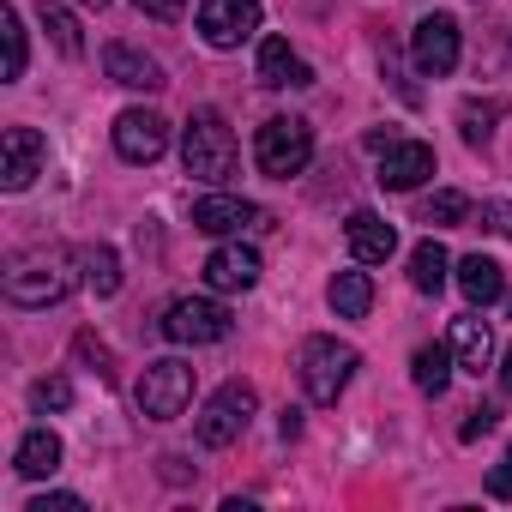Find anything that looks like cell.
<instances>
[{
  "mask_svg": "<svg viewBox=\"0 0 512 512\" xmlns=\"http://www.w3.org/2000/svg\"><path fill=\"white\" fill-rule=\"evenodd\" d=\"M73 266H79L73 247H31V253H19V260L7 266L0 290H7L13 308H55V302H67L73 284H79Z\"/></svg>",
  "mask_w": 512,
  "mask_h": 512,
  "instance_id": "cell-1",
  "label": "cell"
},
{
  "mask_svg": "<svg viewBox=\"0 0 512 512\" xmlns=\"http://www.w3.org/2000/svg\"><path fill=\"white\" fill-rule=\"evenodd\" d=\"M181 163H187L193 181H211V187H223L235 175L241 145H235V133H229V121L217 109H193L187 115V127H181Z\"/></svg>",
  "mask_w": 512,
  "mask_h": 512,
  "instance_id": "cell-2",
  "label": "cell"
},
{
  "mask_svg": "<svg viewBox=\"0 0 512 512\" xmlns=\"http://www.w3.org/2000/svg\"><path fill=\"white\" fill-rule=\"evenodd\" d=\"M302 392L314 398V404H338V392L350 386V374L362 368V356H356V344H338V338H308L302 344Z\"/></svg>",
  "mask_w": 512,
  "mask_h": 512,
  "instance_id": "cell-3",
  "label": "cell"
},
{
  "mask_svg": "<svg viewBox=\"0 0 512 512\" xmlns=\"http://www.w3.org/2000/svg\"><path fill=\"white\" fill-rule=\"evenodd\" d=\"M253 157H260V169L272 181H290L314 163V127L308 121H290V115H272L260 127V139H253Z\"/></svg>",
  "mask_w": 512,
  "mask_h": 512,
  "instance_id": "cell-4",
  "label": "cell"
},
{
  "mask_svg": "<svg viewBox=\"0 0 512 512\" xmlns=\"http://www.w3.org/2000/svg\"><path fill=\"white\" fill-rule=\"evenodd\" d=\"M253 410H260V392H253L247 380H229L205 398L199 410V446H235L253 422Z\"/></svg>",
  "mask_w": 512,
  "mask_h": 512,
  "instance_id": "cell-5",
  "label": "cell"
},
{
  "mask_svg": "<svg viewBox=\"0 0 512 512\" xmlns=\"http://www.w3.org/2000/svg\"><path fill=\"white\" fill-rule=\"evenodd\" d=\"M133 398H139V410H145L151 422H175V416L193 404V368H187L181 356H163V362H151V368L139 374Z\"/></svg>",
  "mask_w": 512,
  "mask_h": 512,
  "instance_id": "cell-6",
  "label": "cell"
},
{
  "mask_svg": "<svg viewBox=\"0 0 512 512\" xmlns=\"http://www.w3.org/2000/svg\"><path fill=\"white\" fill-rule=\"evenodd\" d=\"M163 338L169 344H223L229 332H235V314L223 308V302H205V296H181V302H169L163 308Z\"/></svg>",
  "mask_w": 512,
  "mask_h": 512,
  "instance_id": "cell-7",
  "label": "cell"
},
{
  "mask_svg": "<svg viewBox=\"0 0 512 512\" xmlns=\"http://www.w3.org/2000/svg\"><path fill=\"white\" fill-rule=\"evenodd\" d=\"M43 163H49V145H43L37 127H7L0 133V187L7 193H25L43 175Z\"/></svg>",
  "mask_w": 512,
  "mask_h": 512,
  "instance_id": "cell-8",
  "label": "cell"
},
{
  "mask_svg": "<svg viewBox=\"0 0 512 512\" xmlns=\"http://www.w3.org/2000/svg\"><path fill=\"white\" fill-rule=\"evenodd\" d=\"M260 31V0H205L199 7V37L211 49H241Z\"/></svg>",
  "mask_w": 512,
  "mask_h": 512,
  "instance_id": "cell-9",
  "label": "cell"
},
{
  "mask_svg": "<svg viewBox=\"0 0 512 512\" xmlns=\"http://www.w3.org/2000/svg\"><path fill=\"white\" fill-rule=\"evenodd\" d=\"M434 175V145H422V139H386L380 145V187H392V193H416L422 181Z\"/></svg>",
  "mask_w": 512,
  "mask_h": 512,
  "instance_id": "cell-10",
  "label": "cell"
},
{
  "mask_svg": "<svg viewBox=\"0 0 512 512\" xmlns=\"http://www.w3.org/2000/svg\"><path fill=\"white\" fill-rule=\"evenodd\" d=\"M410 55H416V67H422L428 79H446V73L458 67V19H446V13L422 19V25L410 31Z\"/></svg>",
  "mask_w": 512,
  "mask_h": 512,
  "instance_id": "cell-11",
  "label": "cell"
},
{
  "mask_svg": "<svg viewBox=\"0 0 512 512\" xmlns=\"http://www.w3.org/2000/svg\"><path fill=\"white\" fill-rule=\"evenodd\" d=\"M115 151H121L127 163H157V157L169 151V121H163L157 109H127V115L115 121Z\"/></svg>",
  "mask_w": 512,
  "mask_h": 512,
  "instance_id": "cell-12",
  "label": "cell"
},
{
  "mask_svg": "<svg viewBox=\"0 0 512 512\" xmlns=\"http://www.w3.org/2000/svg\"><path fill=\"white\" fill-rule=\"evenodd\" d=\"M260 223H266V211L253 199H235V193L193 199V229H205V235H235V229H260Z\"/></svg>",
  "mask_w": 512,
  "mask_h": 512,
  "instance_id": "cell-13",
  "label": "cell"
},
{
  "mask_svg": "<svg viewBox=\"0 0 512 512\" xmlns=\"http://www.w3.org/2000/svg\"><path fill=\"white\" fill-rule=\"evenodd\" d=\"M260 253H253V247H211V260H205V284L211 290H223V296H235V290H253V284H260Z\"/></svg>",
  "mask_w": 512,
  "mask_h": 512,
  "instance_id": "cell-14",
  "label": "cell"
},
{
  "mask_svg": "<svg viewBox=\"0 0 512 512\" xmlns=\"http://www.w3.org/2000/svg\"><path fill=\"white\" fill-rule=\"evenodd\" d=\"M344 241H350V253H356L362 266H380V260H392V253H398V229L380 211H350Z\"/></svg>",
  "mask_w": 512,
  "mask_h": 512,
  "instance_id": "cell-15",
  "label": "cell"
},
{
  "mask_svg": "<svg viewBox=\"0 0 512 512\" xmlns=\"http://www.w3.org/2000/svg\"><path fill=\"white\" fill-rule=\"evenodd\" d=\"M103 73H109L115 85H127V91H163V85H169L163 67H157L145 49H133V43H109V49H103Z\"/></svg>",
  "mask_w": 512,
  "mask_h": 512,
  "instance_id": "cell-16",
  "label": "cell"
},
{
  "mask_svg": "<svg viewBox=\"0 0 512 512\" xmlns=\"http://www.w3.org/2000/svg\"><path fill=\"white\" fill-rule=\"evenodd\" d=\"M260 85H272V91H284V85H314V67L290 49V37H266L260 43Z\"/></svg>",
  "mask_w": 512,
  "mask_h": 512,
  "instance_id": "cell-17",
  "label": "cell"
},
{
  "mask_svg": "<svg viewBox=\"0 0 512 512\" xmlns=\"http://www.w3.org/2000/svg\"><path fill=\"white\" fill-rule=\"evenodd\" d=\"M452 356H458L464 374H482V368L494 362V332H488L482 314H458V320H452Z\"/></svg>",
  "mask_w": 512,
  "mask_h": 512,
  "instance_id": "cell-18",
  "label": "cell"
},
{
  "mask_svg": "<svg viewBox=\"0 0 512 512\" xmlns=\"http://www.w3.org/2000/svg\"><path fill=\"white\" fill-rule=\"evenodd\" d=\"M458 290H464L470 308H494V302H506V278H500V266L488 260V253H470V260H458Z\"/></svg>",
  "mask_w": 512,
  "mask_h": 512,
  "instance_id": "cell-19",
  "label": "cell"
},
{
  "mask_svg": "<svg viewBox=\"0 0 512 512\" xmlns=\"http://www.w3.org/2000/svg\"><path fill=\"white\" fill-rule=\"evenodd\" d=\"M13 470L31 476V482H37V476H55V470H61V434H55V428H31V434L19 440V452H13Z\"/></svg>",
  "mask_w": 512,
  "mask_h": 512,
  "instance_id": "cell-20",
  "label": "cell"
},
{
  "mask_svg": "<svg viewBox=\"0 0 512 512\" xmlns=\"http://www.w3.org/2000/svg\"><path fill=\"white\" fill-rule=\"evenodd\" d=\"M446 272H452V260H446V247H440L434 235L410 247V284H416L422 296H440V290H446Z\"/></svg>",
  "mask_w": 512,
  "mask_h": 512,
  "instance_id": "cell-21",
  "label": "cell"
},
{
  "mask_svg": "<svg viewBox=\"0 0 512 512\" xmlns=\"http://www.w3.org/2000/svg\"><path fill=\"white\" fill-rule=\"evenodd\" d=\"M452 362H458L452 344H422V350L410 356V380H416L428 398H440V392L452 386Z\"/></svg>",
  "mask_w": 512,
  "mask_h": 512,
  "instance_id": "cell-22",
  "label": "cell"
},
{
  "mask_svg": "<svg viewBox=\"0 0 512 512\" xmlns=\"http://www.w3.org/2000/svg\"><path fill=\"white\" fill-rule=\"evenodd\" d=\"M332 308H338L344 320H368V308H374V278H368V272H338V278H332Z\"/></svg>",
  "mask_w": 512,
  "mask_h": 512,
  "instance_id": "cell-23",
  "label": "cell"
},
{
  "mask_svg": "<svg viewBox=\"0 0 512 512\" xmlns=\"http://www.w3.org/2000/svg\"><path fill=\"white\" fill-rule=\"evenodd\" d=\"M79 266H85V284H91L97 296H115V290H121V260H115V247H103V241L79 247Z\"/></svg>",
  "mask_w": 512,
  "mask_h": 512,
  "instance_id": "cell-24",
  "label": "cell"
},
{
  "mask_svg": "<svg viewBox=\"0 0 512 512\" xmlns=\"http://www.w3.org/2000/svg\"><path fill=\"white\" fill-rule=\"evenodd\" d=\"M43 31L55 37V49H61V55H73V61L85 55V37H79V25H73V13L61 7V0H43Z\"/></svg>",
  "mask_w": 512,
  "mask_h": 512,
  "instance_id": "cell-25",
  "label": "cell"
},
{
  "mask_svg": "<svg viewBox=\"0 0 512 512\" xmlns=\"http://www.w3.org/2000/svg\"><path fill=\"white\" fill-rule=\"evenodd\" d=\"M464 217H470V199L452 193V187H440L434 199H422V223H434V229H452V223H464Z\"/></svg>",
  "mask_w": 512,
  "mask_h": 512,
  "instance_id": "cell-26",
  "label": "cell"
},
{
  "mask_svg": "<svg viewBox=\"0 0 512 512\" xmlns=\"http://www.w3.org/2000/svg\"><path fill=\"white\" fill-rule=\"evenodd\" d=\"M0 43H7V79H25V19H19V7L0 13Z\"/></svg>",
  "mask_w": 512,
  "mask_h": 512,
  "instance_id": "cell-27",
  "label": "cell"
},
{
  "mask_svg": "<svg viewBox=\"0 0 512 512\" xmlns=\"http://www.w3.org/2000/svg\"><path fill=\"white\" fill-rule=\"evenodd\" d=\"M73 356L91 362L97 380H115V356H109V344H97V332H79V338H73Z\"/></svg>",
  "mask_w": 512,
  "mask_h": 512,
  "instance_id": "cell-28",
  "label": "cell"
},
{
  "mask_svg": "<svg viewBox=\"0 0 512 512\" xmlns=\"http://www.w3.org/2000/svg\"><path fill=\"white\" fill-rule=\"evenodd\" d=\"M31 404H37V410H67V404H73V380H67V374L37 380V386H31Z\"/></svg>",
  "mask_w": 512,
  "mask_h": 512,
  "instance_id": "cell-29",
  "label": "cell"
},
{
  "mask_svg": "<svg viewBox=\"0 0 512 512\" xmlns=\"http://www.w3.org/2000/svg\"><path fill=\"white\" fill-rule=\"evenodd\" d=\"M494 428H500V410H494V404H476V410L464 416L458 440H482V434H494Z\"/></svg>",
  "mask_w": 512,
  "mask_h": 512,
  "instance_id": "cell-30",
  "label": "cell"
},
{
  "mask_svg": "<svg viewBox=\"0 0 512 512\" xmlns=\"http://www.w3.org/2000/svg\"><path fill=\"white\" fill-rule=\"evenodd\" d=\"M500 109H506V103H488V109H476V103H470V109H464V139H470V145H482V139H488V121H494Z\"/></svg>",
  "mask_w": 512,
  "mask_h": 512,
  "instance_id": "cell-31",
  "label": "cell"
},
{
  "mask_svg": "<svg viewBox=\"0 0 512 512\" xmlns=\"http://www.w3.org/2000/svg\"><path fill=\"white\" fill-rule=\"evenodd\" d=\"M488 494H494V500H512V446H506V458L488 470Z\"/></svg>",
  "mask_w": 512,
  "mask_h": 512,
  "instance_id": "cell-32",
  "label": "cell"
},
{
  "mask_svg": "<svg viewBox=\"0 0 512 512\" xmlns=\"http://www.w3.org/2000/svg\"><path fill=\"white\" fill-rule=\"evenodd\" d=\"M79 506H85L79 494H37V500H31L25 512H79Z\"/></svg>",
  "mask_w": 512,
  "mask_h": 512,
  "instance_id": "cell-33",
  "label": "cell"
},
{
  "mask_svg": "<svg viewBox=\"0 0 512 512\" xmlns=\"http://www.w3.org/2000/svg\"><path fill=\"white\" fill-rule=\"evenodd\" d=\"M139 13H151V19H181L187 13V0H133Z\"/></svg>",
  "mask_w": 512,
  "mask_h": 512,
  "instance_id": "cell-34",
  "label": "cell"
},
{
  "mask_svg": "<svg viewBox=\"0 0 512 512\" xmlns=\"http://www.w3.org/2000/svg\"><path fill=\"white\" fill-rule=\"evenodd\" d=\"M482 217H488V229L512 235V199H494V205H482Z\"/></svg>",
  "mask_w": 512,
  "mask_h": 512,
  "instance_id": "cell-35",
  "label": "cell"
},
{
  "mask_svg": "<svg viewBox=\"0 0 512 512\" xmlns=\"http://www.w3.org/2000/svg\"><path fill=\"white\" fill-rule=\"evenodd\" d=\"M278 434H284V440H296V434H302V410H284V422H278Z\"/></svg>",
  "mask_w": 512,
  "mask_h": 512,
  "instance_id": "cell-36",
  "label": "cell"
},
{
  "mask_svg": "<svg viewBox=\"0 0 512 512\" xmlns=\"http://www.w3.org/2000/svg\"><path fill=\"white\" fill-rule=\"evenodd\" d=\"M500 386L512 392V344H506V356H500Z\"/></svg>",
  "mask_w": 512,
  "mask_h": 512,
  "instance_id": "cell-37",
  "label": "cell"
},
{
  "mask_svg": "<svg viewBox=\"0 0 512 512\" xmlns=\"http://www.w3.org/2000/svg\"><path fill=\"white\" fill-rule=\"evenodd\" d=\"M85 7H109V0H85Z\"/></svg>",
  "mask_w": 512,
  "mask_h": 512,
  "instance_id": "cell-38",
  "label": "cell"
},
{
  "mask_svg": "<svg viewBox=\"0 0 512 512\" xmlns=\"http://www.w3.org/2000/svg\"><path fill=\"white\" fill-rule=\"evenodd\" d=\"M506 314H512V296H506Z\"/></svg>",
  "mask_w": 512,
  "mask_h": 512,
  "instance_id": "cell-39",
  "label": "cell"
}]
</instances>
